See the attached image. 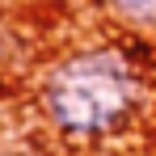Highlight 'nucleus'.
Segmentation results:
<instances>
[{
	"mask_svg": "<svg viewBox=\"0 0 156 156\" xmlns=\"http://www.w3.org/2000/svg\"><path fill=\"white\" fill-rule=\"evenodd\" d=\"M144 101L139 68L114 47H84L55 59L38 84L47 127L68 144H105L135 122Z\"/></svg>",
	"mask_w": 156,
	"mask_h": 156,
	"instance_id": "f257e3e1",
	"label": "nucleus"
},
{
	"mask_svg": "<svg viewBox=\"0 0 156 156\" xmlns=\"http://www.w3.org/2000/svg\"><path fill=\"white\" fill-rule=\"evenodd\" d=\"M105 9L135 30H156V0H101Z\"/></svg>",
	"mask_w": 156,
	"mask_h": 156,
	"instance_id": "f03ea898",
	"label": "nucleus"
}]
</instances>
